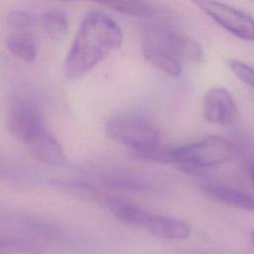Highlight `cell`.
Segmentation results:
<instances>
[{"mask_svg":"<svg viewBox=\"0 0 254 254\" xmlns=\"http://www.w3.org/2000/svg\"><path fill=\"white\" fill-rule=\"evenodd\" d=\"M123 34L118 24L99 10L89 11L82 19L64 61V71L77 78L120 48Z\"/></svg>","mask_w":254,"mask_h":254,"instance_id":"1","label":"cell"},{"mask_svg":"<svg viewBox=\"0 0 254 254\" xmlns=\"http://www.w3.org/2000/svg\"><path fill=\"white\" fill-rule=\"evenodd\" d=\"M236 153L237 147L232 142L222 137L209 136L188 145L166 149L159 147L133 156L140 160L175 165L187 174H199L209 167L228 162Z\"/></svg>","mask_w":254,"mask_h":254,"instance_id":"2","label":"cell"},{"mask_svg":"<svg viewBox=\"0 0 254 254\" xmlns=\"http://www.w3.org/2000/svg\"><path fill=\"white\" fill-rule=\"evenodd\" d=\"M105 133L113 141L129 148L133 153L143 154L160 147V130L148 115L126 111L112 115L105 123Z\"/></svg>","mask_w":254,"mask_h":254,"instance_id":"3","label":"cell"},{"mask_svg":"<svg viewBox=\"0 0 254 254\" xmlns=\"http://www.w3.org/2000/svg\"><path fill=\"white\" fill-rule=\"evenodd\" d=\"M182 34L163 24H145L141 33L143 57L161 72L178 77L182 71Z\"/></svg>","mask_w":254,"mask_h":254,"instance_id":"4","label":"cell"},{"mask_svg":"<svg viewBox=\"0 0 254 254\" xmlns=\"http://www.w3.org/2000/svg\"><path fill=\"white\" fill-rule=\"evenodd\" d=\"M114 215L125 223L142 227L153 235L166 240H182L191 233V225L179 218L151 213L128 201L120 202Z\"/></svg>","mask_w":254,"mask_h":254,"instance_id":"5","label":"cell"},{"mask_svg":"<svg viewBox=\"0 0 254 254\" xmlns=\"http://www.w3.org/2000/svg\"><path fill=\"white\" fill-rule=\"evenodd\" d=\"M194 4L221 28L233 36L254 42V18L244 11L222 2L200 0Z\"/></svg>","mask_w":254,"mask_h":254,"instance_id":"6","label":"cell"},{"mask_svg":"<svg viewBox=\"0 0 254 254\" xmlns=\"http://www.w3.org/2000/svg\"><path fill=\"white\" fill-rule=\"evenodd\" d=\"M7 48L17 58L33 62L38 54L32 16L23 10H13L7 17Z\"/></svg>","mask_w":254,"mask_h":254,"instance_id":"7","label":"cell"},{"mask_svg":"<svg viewBox=\"0 0 254 254\" xmlns=\"http://www.w3.org/2000/svg\"><path fill=\"white\" fill-rule=\"evenodd\" d=\"M7 125L13 136L25 142L46 127L38 106L32 100L23 97L16 98L11 103Z\"/></svg>","mask_w":254,"mask_h":254,"instance_id":"8","label":"cell"},{"mask_svg":"<svg viewBox=\"0 0 254 254\" xmlns=\"http://www.w3.org/2000/svg\"><path fill=\"white\" fill-rule=\"evenodd\" d=\"M203 116L209 123L226 126L238 118V108L232 94L224 87L209 89L202 103Z\"/></svg>","mask_w":254,"mask_h":254,"instance_id":"9","label":"cell"},{"mask_svg":"<svg viewBox=\"0 0 254 254\" xmlns=\"http://www.w3.org/2000/svg\"><path fill=\"white\" fill-rule=\"evenodd\" d=\"M26 144L32 155L42 163L59 166L65 162V155L61 144L46 127L31 137Z\"/></svg>","mask_w":254,"mask_h":254,"instance_id":"10","label":"cell"},{"mask_svg":"<svg viewBox=\"0 0 254 254\" xmlns=\"http://www.w3.org/2000/svg\"><path fill=\"white\" fill-rule=\"evenodd\" d=\"M201 190L207 197L216 202L254 212V196L247 192L217 184H205Z\"/></svg>","mask_w":254,"mask_h":254,"instance_id":"11","label":"cell"},{"mask_svg":"<svg viewBox=\"0 0 254 254\" xmlns=\"http://www.w3.org/2000/svg\"><path fill=\"white\" fill-rule=\"evenodd\" d=\"M100 4L118 13L136 18H152L156 13L155 7L152 4L144 1L113 0L104 1Z\"/></svg>","mask_w":254,"mask_h":254,"instance_id":"12","label":"cell"},{"mask_svg":"<svg viewBox=\"0 0 254 254\" xmlns=\"http://www.w3.org/2000/svg\"><path fill=\"white\" fill-rule=\"evenodd\" d=\"M41 22L48 36L54 41L62 40L68 29L67 16L61 10L46 11L41 17Z\"/></svg>","mask_w":254,"mask_h":254,"instance_id":"13","label":"cell"},{"mask_svg":"<svg viewBox=\"0 0 254 254\" xmlns=\"http://www.w3.org/2000/svg\"><path fill=\"white\" fill-rule=\"evenodd\" d=\"M102 185L111 189L123 190H143L148 188L146 183L141 179L122 172L105 175L102 180Z\"/></svg>","mask_w":254,"mask_h":254,"instance_id":"14","label":"cell"},{"mask_svg":"<svg viewBox=\"0 0 254 254\" xmlns=\"http://www.w3.org/2000/svg\"><path fill=\"white\" fill-rule=\"evenodd\" d=\"M0 254H40L39 250L16 238L0 236Z\"/></svg>","mask_w":254,"mask_h":254,"instance_id":"15","label":"cell"},{"mask_svg":"<svg viewBox=\"0 0 254 254\" xmlns=\"http://www.w3.org/2000/svg\"><path fill=\"white\" fill-rule=\"evenodd\" d=\"M228 65L236 77L254 89V67L234 59L228 61Z\"/></svg>","mask_w":254,"mask_h":254,"instance_id":"16","label":"cell"},{"mask_svg":"<svg viewBox=\"0 0 254 254\" xmlns=\"http://www.w3.org/2000/svg\"><path fill=\"white\" fill-rule=\"evenodd\" d=\"M247 169H248V173H249V177L254 185V161L250 162L247 164Z\"/></svg>","mask_w":254,"mask_h":254,"instance_id":"17","label":"cell"},{"mask_svg":"<svg viewBox=\"0 0 254 254\" xmlns=\"http://www.w3.org/2000/svg\"><path fill=\"white\" fill-rule=\"evenodd\" d=\"M250 237H251V240H252V242L254 244V229H252V231L250 233Z\"/></svg>","mask_w":254,"mask_h":254,"instance_id":"18","label":"cell"}]
</instances>
